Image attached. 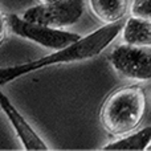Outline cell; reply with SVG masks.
I'll list each match as a JSON object with an SVG mask.
<instances>
[{
  "label": "cell",
  "mask_w": 151,
  "mask_h": 151,
  "mask_svg": "<svg viewBox=\"0 0 151 151\" xmlns=\"http://www.w3.org/2000/svg\"><path fill=\"white\" fill-rule=\"evenodd\" d=\"M0 105H1L3 111L5 113L7 118L9 119L12 127L15 129L16 135L19 137V139L21 141L24 149L28 151H45L49 150L44 141L40 138V135L32 129V126L25 121V118L16 110V107L11 104V101L8 99V97H5L1 93L0 96Z\"/></svg>",
  "instance_id": "8992f818"
},
{
  "label": "cell",
  "mask_w": 151,
  "mask_h": 151,
  "mask_svg": "<svg viewBox=\"0 0 151 151\" xmlns=\"http://www.w3.org/2000/svg\"><path fill=\"white\" fill-rule=\"evenodd\" d=\"M122 28L123 25L119 21L113 24H106V25L98 28L97 31L89 33L88 36H83L78 39L77 41L69 44L68 47L56 50L52 55L44 56V57L39 58V60H33L31 63L1 68L0 69L1 85H5L7 82L13 81L15 78L32 73L35 70H40V69L47 68V66L77 63V61H86L97 57L117 39Z\"/></svg>",
  "instance_id": "6da1fadb"
},
{
  "label": "cell",
  "mask_w": 151,
  "mask_h": 151,
  "mask_svg": "<svg viewBox=\"0 0 151 151\" xmlns=\"http://www.w3.org/2000/svg\"><path fill=\"white\" fill-rule=\"evenodd\" d=\"M151 143V126L141 129L129 135H122L118 139L102 147L105 151H142L147 150Z\"/></svg>",
  "instance_id": "ba28073f"
},
{
  "label": "cell",
  "mask_w": 151,
  "mask_h": 151,
  "mask_svg": "<svg viewBox=\"0 0 151 151\" xmlns=\"http://www.w3.org/2000/svg\"><path fill=\"white\" fill-rule=\"evenodd\" d=\"M114 70L130 80H151V49L149 47L122 44L115 47L109 56Z\"/></svg>",
  "instance_id": "5b68a950"
},
{
  "label": "cell",
  "mask_w": 151,
  "mask_h": 151,
  "mask_svg": "<svg viewBox=\"0 0 151 151\" xmlns=\"http://www.w3.org/2000/svg\"><path fill=\"white\" fill-rule=\"evenodd\" d=\"M122 37L126 44L151 47V21L131 16L122 28Z\"/></svg>",
  "instance_id": "52a82bcc"
},
{
  "label": "cell",
  "mask_w": 151,
  "mask_h": 151,
  "mask_svg": "<svg viewBox=\"0 0 151 151\" xmlns=\"http://www.w3.org/2000/svg\"><path fill=\"white\" fill-rule=\"evenodd\" d=\"M90 9L105 24L121 21L127 11V0H89Z\"/></svg>",
  "instance_id": "9c48e42d"
},
{
  "label": "cell",
  "mask_w": 151,
  "mask_h": 151,
  "mask_svg": "<svg viewBox=\"0 0 151 151\" xmlns=\"http://www.w3.org/2000/svg\"><path fill=\"white\" fill-rule=\"evenodd\" d=\"M146 110V91L139 85H127L114 90L99 110L101 125L109 134L122 137L134 131Z\"/></svg>",
  "instance_id": "7a4b0ae2"
},
{
  "label": "cell",
  "mask_w": 151,
  "mask_h": 151,
  "mask_svg": "<svg viewBox=\"0 0 151 151\" xmlns=\"http://www.w3.org/2000/svg\"><path fill=\"white\" fill-rule=\"evenodd\" d=\"M52 1H56V0H39V3H52Z\"/></svg>",
  "instance_id": "8fae6325"
},
{
  "label": "cell",
  "mask_w": 151,
  "mask_h": 151,
  "mask_svg": "<svg viewBox=\"0 0 151 151\" xmlns=\"http://www.w3.org/2000/svg\"><path fill=\"white\" fill-rule=\"evenodd\" d=\"M130 12L131 16L151 21V0H133Z\"/></svg>",
  "instance_id": "30bf717a"
},
{
  "label": "cell",
  "mask_w": 151,
  "mask_h": 151,
  "mask_svg": "<svg viewBox=\"0 0 151 151\" xmlns=\"http://www.w3.org/2000/svg\"><path fill=\"white\" fill-rule=\"evenodd\" d=\"M5 19L8 23V28L12 33L36 42L48 49H63L82 37L74 32L63 31V29L53 28V27H48L39 23H32V21L25 20L23 16L20 17L15 13L5 15Z\"/></svg>",
  "instance_id": "3957f363"
},
{
  "label": "cell",
  "mask_w": 151,
  "mask_h": 151,
  "mask_svg": "<svg viewBox=\"0 0 151 151\" xmlns=\"http://www.w3.org/2000/svg\"><path fill=\"white\" fill-rule=\"evenodd\" d=\"M83 8V0H56L52 3H40L29 8L23 13V17L32 23L61 28L77 23L82 17Z\"/></svg>",
  "instance_id": "277c9868"
},
{
  "label": "cell",
  "mask_w": 151,
  "mask_h": 151,
  "mask_svg": "<svg viewBox=\"0 0 151 151\" xmlns=\"http://www.w3.org/2000/svg\"><path fill=\"white\" fill-rule=\"evenodd\" d=\"M147 150H151V143H150V146H149V147H147Z\"/></svg>",
  "instance_id": "7c38bea8"
}]
</instances>
